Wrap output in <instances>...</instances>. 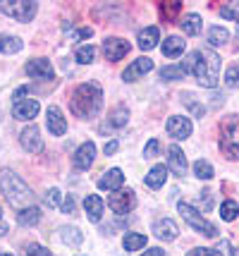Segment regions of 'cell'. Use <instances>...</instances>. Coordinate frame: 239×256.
Listing matches in <instances>:
<instances>
[{
    "instance_id": "obj_1",
    "label": "cell",
    "mask_w": 239,
    "mask_h": 256,
    "mask_svg": "<svg viewBox=\"0 0 239 256\" xmlns=\"http://www.w3.org/2000/svg\"><path fill=\"white\" fill-rule=\"evenodd\" d=\"M187 70H192L196 82L206 89H216L220 82V56L213 50H194L187 58Z\"/></svg>"
},
{
    "instance_id": "obj_2",
    "label": "cell",
    "mask_w": 239,
    "mask_h": 256,
    "mask_svg": "<svg viewBox=\"0 0 239 256\" xmlns=\"http://www.w3.org/2000/svg\"><path fill=\"white\" fill-rule=\"evenodd\" d=\"M103 106V89L96 84V82H86V84H79L74 94H72V100H69V108L77 118H93L96 112L101 110Z\"/></svg>"
},
{
    "instance_id": "obj_3",
    "label": "cell",
    "mask_w": 239,
    "mask_h": 256,
    "mask_svg": "<svg viewBox=\"0 0 239 256\" xmlns=\"http://www.w3.org/2000/svg\"><path fill=\"white\" fill-rule=\"evenodd\" d=\"M0 190L7 196L14 208H29V204H34V192L29 190V184L24 182L17 172H12L10 168L0 170Z\"/></svg>"
},
{
    "instance_id": "obj_4",
    "label": "cell",
    "mask_w": 239,
    "mask_h": 256,
    "mask_svg": "<svg viewBox=\"0 0 239 256\" xmlns=\"http://www.w3.org/2000/svg\"><path fill=\"white\" fill-rule=\"evenodd\" d=\"M220 151L230 160H239V115H230L220 122Z\"/></svg>"
},
{
    "instance_id": "obj_5",
    "label": "cell",
    "mask_w": 239,
    "mask_h": 256,
    "mask_svg": "<svg viewBox=\"0 0 239 256\" xmlns=\"http://www.w3.org/2000/svg\"><path fill=\"white\" fill-rule=\"evenodd\" d=\"M180 216L184 218V223L189 225V228H194L196 232L206 234V237H218V230L213 223H208L204 216H201V211H196L192 204H187V201H182L180 204Z\"/></svg>"
},
{
    "instance_id": "obj_6",
    "label": "cell",
    "mask_w": 239,
    "mask_h": 256,
    "mask_svg": "<svg viewBox=\"0 0 239 256\" xmlns=\"http://www.w3.org/2000/svg\"><path fill=\"white\" fill-rule=\"evenodd\" d=\"M36 10H38V5H36L34 0H12V2H0V12H5V14H10L12 20H17V22H31L34 20Z\"/></svg>"
},
{
    "instance_id": "obj_7",
    "label": "cell",
    "mask_w": 239,
    "mask_h": 256,
    "mask_svg": "<svg viewBox=\"0 0 239 256\" xmlns=\"http://www.w3.org/2000/svg\"><path fill=\"white\" fill-rule=\"evenodd\" d=\"M134 204H137V196H134V192L132 190H117L110 194V199H108V206L113 208L117 216H125L134 208Z\"/></svg>"
},
{
    "instance_id": "obj_8",
    "label": "cell",
    "mask_w": 239,
    "mask_h": 256,
    "mask_svg": "<svg viewBox=\"0 0 239 256\" xmlns=\"http://www.w3.org/2000/svg\"><path fill=\"white\" fill-rule=\"evenodd\" d=\"M103 53H105L108 60L117 62V60H122V58L129 53V41H127V38H115V36L103 38Z\"/></svg>"
},
{
    "instance_id": "obj_9",
    "label": "cell",
    "mask_w": 239,
    "mask_h": 256,
    "mask_svg": "<svg viewBox=\"0 0 239 256\" xmlns=\"http://www.w3.org/2000/svg\"><path fill=\"white\" fill-rule=\"evenodd\" d=\"M19 144H22V148L24 151H29V154H38V151L43 148L41 132H38L36 124H29L26 130H22V134H19Z\"/></svg>"
},
{
    "instance_id": "obj_10",
    "label": "cell",
    "mask_w": 239,
    "mask_h": 256,
    "mask_svg": "<svg viewBox=\"0 0 239 256\" xmlns=\"http://www.w3.org/2000/svg\"><path fill=\"white\" fill-rule=\"evenodd\" d=\"M165 130L175 139H187L192 134V120L184 118V115H172L170 120H168V124H165Z\"/></svg>"
},
{
    "instance_id": "obj_11",
    "label": "cell",
    "mask_w": 239,
    "mask_h": 256,
    "mask_svg": "<svg viewBox=\"0 0 239 256\" xmlns=\"http://www.w3.org/2000/svg\"><path fill=\"white\" fill-rule=\"evenodd\" d=\"M26 74L31 79H53V65L46 58H34L26 62Z\"/></svg>"
},
{
    "instance_id": "obj_12",
    "label": "cell",
    "mask_w": 239,
    "mask_h": 256,
    "mask_svg": "<svg viewBox=\"0 0 239 256\" xmlns=\"http://www.w3.org/2000/svg\"><path fill=\"white\" fill-rule=\"evenodd\" d=\"M38 110H41V106H38V100H34V98L19 100V103L12 106L14 120H34L36 115H38Z\"/></svg>"
},
{
    "instance_id": "obj_13",
    "label": "cell",
    "mask_w": 239,
    "mask_h": 256,
    "mask_svg": "<svg viewBox=\"0 0 239 256\" xmlns=\"http://www.w3.org/2000/svg\"><path fill=\"white\" fill-rule=\"evenodd\" d=\"M46 122H48V132L55 134V136H62V134L67 132V120H65V115L60 112L57 106H50V108H48Z\"/></svg>"
},
{
    "instance_id": "obj_14",
    "label": "cell",
    "mask_w": 239,
    "mask_h": 256,
    "mask_svg": "<svg viewBox=\"0 0 239 256\" xmlns=\"http://www.w3.org/2000/svg\"><path fill=\"white\" fill-rule=\"evenodd\" d=\"M151 70H153V60H151V58H139V60H134V62L122 72V79H125V82H137L139 77H144Z\"/></svg>"
},
{
    "instance_id": "obj_15",
    "label": "cell",
    "mask_w": 239,
    "mask_h": 256,
    "mask_svg": "<svg viewBox=\"0 0 239 256\" xmlns=\"http://www.w3.org/2000/svg\"><path fill=\"white\" fill-rule=\"evenodd\" d=\"M153 234L160 237L163 242H170V240H177V237H180V228H177L175 220L163 218V220H156V223H153Z\"/></svg>"
},
{
    "instance_id": "obj_16",
    "label": "cell",
    "mask_w": 239,
    "mask_h": 256,
    "mask_svg": "<svg viewBox=\"0 0 239 256\" xmlns=\"http://www.w3.org/2000/svg\"><path fill=\"white\" fill-rule=\"evenodd\" d=\"M93 158H96V146L93 142H86V144H81L77 148V154H74V168L77 170H89L93 163Z\"/></svg>"
},
{
    "instance_id": "obj_17",
    "label": "cell",
    "mask_w": 239,
    "mask_h": 256,
    "mask_svg": "<svg viewBox=\"0 0 239 256\" xmlns=\"http://www.w3.org/2000/svg\"><path fill=\"white\" fill-rule=\"evenodd\" d=\"M122 184H125V175H122V170L120 168H110L101 180H98V187L105 192H117L122 190Z\"/></svg>"
},
{
    "instance_id": "obj_18",
    "label": "cell",
    "mask_w": 239,
    "mask_h": 256,
    "mask_svg": "<svg viewBox=\"0 0 239 256\" xmlns=\"http://www.w3.org/2000/svg\"><path fill=\"white\" fill-rule=\"evenodd\" d=\"M168 160H170V168L175 175L182 178L184 172H187V156H184V151L180 146H170L168 148Z\"/></svg>"
},
{
    "instance_id": "obj_19",
    "label": "cell",
    "mask_w": 239,
    "mask_h": 256,
    "mask_svg": "<svg viewBox=\"0 0 239 256\" xmlns=\"http://www.w3.org/2000/svg\"><path fill=\"white\" fill-rule=\"evenodd\" d=\"M103 199L101 196H96V194H91V196H86L84 199V211H86V216H89V220H93V223H98L103 218Z\"/></svg>"
},
{
    "instance_id": "obj_20",
    "label": "cell",
    "mask_w": 239,
    "mask_h": 256,
    "mask_svg": "<svg viewBox=\"0 0 239 256\" xmlns=\"http://www.w3.org/2000/svg\"><path fill=\"white\" fill-rule=\"evenodd\" d=\"M158 38H160L158 26H148V29H144L139 34V48L141 50H153L158 46Z\"/></svg>"
},
{
    "instance_id": "obj_21",
    "label": "cell",
    "mask_w": 239,
    "mask_h": 256,
    "mask_svg": "<svg viewBox=\"0 0 239 256\" xmlns=\"http://www.w3.org/2000/svg\"><path fill=\"white\" fill-rule=\"evenodd\" d=\"M165 180H168V168L165 166H153L144 182H146L151 190H160V187L165 184Z\"/></svg>"
},
{
    "instance_id": "obj_22",
    "label": "cell",
    "mask_w": 239,
    "mask_h": 256,
    "mask_svg": "<svg viewBox=\"0 0 239 256\" xmlns=\"http://www.w3.org/2000/svg\"><path fill=\"white\" fill-rule=\"evenodd\" d=\"M184 53V38L180 36H168L163 41V56L165 58H177Z\"/></svg>"
},
{
    "instance_id": "obj_23",
    "label": "cell",
    "mask_w": 239,
    "mask_h": 256,
    "mask_svg": "<svg viewBox=\"0 0 239 256\" xmlns=\"http://www.w3.org/2000/svg\"><path fill=\"white\" fill-rule=\"evenodd\" d=\"M41 220V211L36 208V206H29V208H22V211L17 213V223L22 225V228H34L36 223Z\"/></svg>"
},
{
    "instance_id": "obj_24",
    "label": "cell",
    "mask_w": 239,
    "mask_h": 256,
    "mask_svg": "<svg viewBox=\"0 0 239 256\" xmlns=\"http://www.w3.org/2000/svg\"><path fill=\"white\" fill-rule=\"evenodd\" d=\"M22 50V38L17 36H7V34H0V53H19Z\"/></svg>"
},
{
    "instance_id": "obj_25",
    "label": "cell",
    "mask_w": 239,
    "mask_h": 256,
    "mask_svg": "<svg viewBox=\"0 0 239 256\" xmlns=\"http://www.w3.org/2000/svg\"><path fill=\"white\" fill-rule=\"evenodd\" d=\"M201 26H204V20H201L199 14H187V17L182 20V32L189 34V36L201 34Z\"/></svg>"
},
{
    "instance_id": "obj_26",
    "label": "cell",
    "mask_w": 239,
    "mask_h": 256,
    "mask_svg": "<svg viewBox=\"0 0 239 256\" xmlns=\"http://www.w3.org/2000/svg\"><path fill=\"white\" fill-rule=\"evenodd\" d=\"M146 246V234L141 232H127L125 234V249L127 252H139Z\"/></svg>"
},
{
    "instance_id": "obj_27",
    "label": "cell",
    "mask_w": 239,
    "mask_h": 256,
    "mask_svg": "<svg viewBox=\"0 0 239 256\" xmlns=\"http://www.w3.org/2000/svg\"><path fill=\"white\" fill-rule=\"evenodd\" d=\"M127 120H129V110H127L125 106H117V108L108 115V124H110V127H125Z\"/></svg>"
},
{
    "instance_id": "obj_28",
    "label": "cell",
    "mask_w": 239,
    "mask_h": 256,
    "mask_svg": "<svg viewBox=\"0 0 239 256\" xmlns=\"http://www.w3.org/2000/svg\"><path fill=\"white\" fill-rule=\"evenodd\" d=\"M62 242L67 246H81L84 234H81L79 228H62Z\"/></svg>"
},
{
    "instance_id": "obj_29",
    "label": "cell",
    "mask_w": 239,
    "mask_h": 256,
    "mask_svg": "<svg viewBox=\"0 0 239 256\" xmlns=\"http://www.w3.org/2000/svg\"><path fill=\"white\" fill-rule=\"evenodd\" d=\"M237 216H239V206H237V201H223V206H220V218L225 220V223H232V220H237Z\"/></svg>"
},
{
    "instance_id": "obj_30",
    "label": "cell",
    "mask_w": 239,
    "mask_h": 256,
    "mask_svg": "<svg viewBox=\"0 0 239 256\" xmlns=\"http://www.w3.org/2000/svg\"><path fill=\"white\" fill-rule=\"evenodd\" d=\"M230 38L228 29H223V26H211L208 29V44L211 46H225Z\"/></svg>"
},
{
    "instance_id": "obj_31",
    "label": "cell",
    "mask_w": 239,
    "mask_h": 256,
    "mask_svg": "<svg viewBox=\"0 0 239 256\" xmlns=\"http://www.w3.org/2000/svg\"><path fill=\"white\" fill-rule=\"evenodd\" d=\"M194 175L199 180H211L216 175V170H213V166H211L208 160H196V163H194Z\"/></svg>"
},
{
    "instance_id": "obj_32",
    "label": "cell",
    "mask_w": 239,
    "mask_h": 256,
    "mask_svg": "<svg viewBox=\"0 0 239 256\" xmlns=\"http://www.w3.org/2000/svg\"><path fill=\"white\" fill-rule=\"evenodd\" d=\"M184 74H187V67H184V65H172V67H163V70H160V77L168 79V82L182 79Z\"/></svg>"
},
{
    "instance_id": "obj_33",
    "label": "cell",
    "mask_w": 239,
    "mask_h": 256,
    "mask_svg": "<svg viewBox=\"0 0 239 256\" xmlns=\"http://www.w3.org/2000/svg\"><path fill=\"white\" fill-rule=\"evenodd\" d=\"M93 60H96V48H93V46H79V48H77V62L91 65Z\"/></svg>"
},
{
    "instance_id": "obj_34",
    "label": "cell",
    "mask_w": 239,
    "mask_h": 256,
    "mask_svg": "<svg viewBox=\"0 0 239 256\" xmlns=\"http://www.w3.org/2000/svg\"><path fill=\"white\" fill-rule=\"evenodd\" d=\"M220 17H225V20H237L239 22V2L220 5Z\"/></svg>"
},
{
    "instance_id": "obj_35",
    "label": "cell",
    "mask_w": 239,
    "mask_h": 256,
    "mask_svg": "<svg viewBox=\"0 0 239 256\" xmlns=\"http://www.w3.org/2000/svg\"><path fill=\"white\" fill-rule=\"evenodd\" d=\"M225 84L228 86H239V65H232V67H228V77H225Z\"/></svg>"
},
{
    "instance_id": "obj_36",
    "label": "cell",
    "mask_w": 239,
    "mask_h": 256,
    "mask_svg": "<svg viewBox=\"0 0 239 256\" xmlns=\"http://www.w3.org/2000/svg\"><path fill=\"white\" fill-rule=\"evenodd\" d=\"M24 256H53L48 249H43L41 244H29L24 249Z\"/></svg>"
},
{
    "instance_id": "obj_37",
    "label": "cell",
    "mask_w": 239,
    "mask_h": 256,
    "mask_svg": "<svg viewBox=\"0 0 239 256\" xmlns=\"http://www.w3.org/2000/svg\"><path fill=\"white\" fill-rule=\"evenodd\" d=\"M158 151H160L158 139H151V142L146 144V148H144V156H146V158H156V156H158Z\"/></svg>"
},
{
    "instance_id": "obj_38",
    "label": "cell",
    "mask_w": 239,
    "mask_h": 256,
    "mask_svg": "<svg viewBox=\"0 0 239 256\" xmlns=\"http://www.w3.org/2000/svg\"><path fill=\"white\" fill-rule=\"evenodd\" d=\"M46 201H48V206L57 208V206H60V190H57V187L48 190V192H46Z\"/></svg>"
},
{
    "instance_id": "obj_39",
    "label": "cell",
    "mask_w": 239,
    "mask_h": 256,
    "mask_svg": "<svg viewBox=\"0 0 239 256\" xmlns=\"http://www.w3.org/2000/svg\"><path fill=\"white\" fill-rule=\"evenodd\" d=\"M184 96H187V106H189V108H192V112H194V115H196V118L201 120V118H204V115H206V108H204V106H199V103H194V100L189 98L192 94H184Z\"/></svg>"
},
{
    "instance_id": "obj_40",
    "label": "cell",
    "mask_w": 239,
    "mask_h": 256,
    "mask_svg": "<svg viewBox=\"0 0 239 256\" xmlns=\"http://www.w3.org/2000/svg\"><path fill=\"white\" fill-rule=\"evenodd\" d=\"M187 256H223V254L216 252V249H204V246H201V249H192Z\"/></svg>"
},
{
    "instance_id": "obj_41",
    "label": "cell",
    "mask_w": 239,
    "mask_h": 256,
    "mask_svg": "<svg viewBox=\"0 0 239 256\" xmlns=\"http://www.w3.org/2000/svg\"><path fill=\"white\" fill-rule=\"evenodd\" d=\"M91 36H93V29H89V26H86V29H79V32L74 34L77 41H86V38H91Z\"/></svg>"
},
{
    "instance_id": "obj_42",
    "label": "cell",
    "mask_w": 239,
    "mask_h": 256,
    "mask_svg": "<svg viewBox=\"0 0 239 256\" xmlns=\"http://www.w3.org/2000/svg\"><path fill=\"white\" fill-rule=\"evenodd\" d=\"M62 211L65 213H77L74 211V199H72V196H67V199L62 201Z\"/></svg>"
},
{
    "instance_id": "obj_43",
    "label": "cell",
    "mask_w": 239,
    "mask_h": 256,
    "mask_svg": "<svg viewBox=\"0 0 239 256\" xmlns=\"http://www.w3.org/2000/svg\"><path fill=\"white\" fill-rule=\"evenodd\" d=\"M120 148V142H110V144H105V156H115V151Z\"/></svg>"
},
{
    "instance_id": "obj_44",
    "label": "cell",
    "mask_w": 239,
    "mask_h": 256,
    "mask_svg": "<svg viewBox=\"0 0 239 256\" xmlns=\"http://www.w3.org/2000/svg\"><path fill=\"white\" fill-rule=\"evenodd\" d=\"M177 10H182V5H180V2H172V5H163V12H168V14H175Z\"/></svg>"
},
{
    "instance_id": "obj_45",
    "label": "cell",
    "mask_w": 239,
    "mask_h": 256,
    "mask_svg": "<svg viewBox=\"0 0 239 256\" xmlns=\"http://www.w3.org/2000/svg\"><path fill=\"white\" fill-rule=\"evenodd\" d=\"M141 256H165V252L156 246V249H146V252H144V254H141Z\"/></svg>"
},
{
    "instance_id": "obj_46",
    "label": "cell",
    "mask_w": 239,
    "mask_h": 256,
    "mask_svg": "<svg viewBox=\"0 0 239 256\" xmlns=\"http://www.w3.org/2000/svg\"><path fill=\"white\" fill-rule=\"evenodd\" d=\"M5 232H7V225H5V223H0V237H2Z\"/></svg>"
},
{
    "instance_id": "obj_47",
    "label": "cell",
    "mask_w": 239,
    "mask_h": 256,
    "mask_svg": "<svg viewBox=\"0 0 239 256\" xmlns=\"http://www.w3.org/2000/svg\"><path fill=\"white\" fill-rule=\"evenodd\" d=\"M232 256H239V249H232Z\"/></svg>"
},
{
    "instance_id": "obj_48",
    "label": "cell",
    "mask_w": 239,
    "mask_h": 256,
    "mask_svg": "<svg viewBox=\"0 0 239 256\" xmlns=\"http://www.w3.org/2000/svg\"><path fill=\"white\" fill-rule=\"evenodd\" d=\"M237 44H239V26H237Z\"/></svg>"
},
{
    "instance_id": "obj_49",
    "label": "cell",
    "mask_w": 239,
    "mask_h": 256,
    "mask_svg": "<svg viewBox=\"0 0 239 256\" xmlns=\"http://www.w3.org/2000/svg\"><path fill=\"white\" fill-rule=\"evenodd\" d=\"M0 256H12V254H0Z\"/></svg>"
},
{
    "instance_id": "obj_50",
    "label": "cell",
    "mask_w": 239,
    "mask_h": 256,
    "mask_svg": "<svg viewBox=\"0 0 239 256\" xmlns=\"http://www.w3.org/2000/svg\"><path fill=\"white\" fill-rule=\"evenodd\" d=\"M0 216H2V206H0Z\"/></svg>"
}]
</instances>
